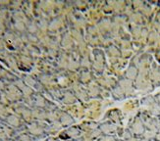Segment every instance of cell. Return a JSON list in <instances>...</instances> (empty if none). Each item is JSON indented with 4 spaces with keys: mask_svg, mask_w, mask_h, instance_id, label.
<instances>
[{
    "mask_svg": "<svg viewBox=\"0 0 160 141\" xmlns=\"http://www.w3.org/2000/svg\"><path fill=\"white\" fill-rule=\"evenodd\" d=\"M61 122L63 124H70L73 123V119L67 115H63L61 118Z\"/></svg>",
    "mask_w": 160,
    "mask_h": 141,
    "instance_id": "cell-1",
    "label": "cell"
},
{
    "mask_svg": "<svg viewBox=\"0 0 160 141\" xmlns=\"http://www.w3.org/2000/svg\"><path fill=\"white\" fill-rule=\"evenodd\" d=\"M8 121H9V123L11 124H13V125H17L18 124V119L15 118V117H9V119H8Z\"/></svg>",
    "mask_w": 160,
    "mask_h": 141,
    "instance_id": "cell-2",
    "label": "cell"
},
{
    "mask_svg": "<svg viewBox=\"0 0 160 141\" xmlns=\"http://www.w3.org/2000/svg\"><path fill=\"white\" fill-rule=\"evenodd\" d=\"M78 131L76 130V129H70L69 130V135L70 136H73V137H75V136H77L78 135Z\"/></svg>",
    "mask_w": 160,
    "mask_h": 141,
    "instance_id": "cell-3",
    "label": "cell"
},
{
    "mask_svg": "<svg viewBox=\"0 0 160 141\" xmlns=\"http://www.w3.org/2000/svg\"><path fill=\"white\" fill-rule=\"evenodd\" d=\"M21 140H23V141H29L30 139H29V137H28V136H26V135H23L22 137H21Z\"/></svg>",
    "mask_w": 160,
    "mask_h": 141,
    "instance_id": "cell-4",
    "label": "cell"
}]
</instances>
